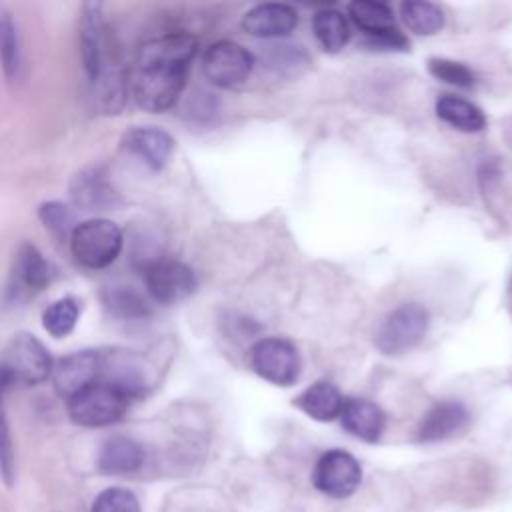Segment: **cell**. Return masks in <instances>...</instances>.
<instances>
[{"label": "cell", "mask_w": 512, "mask_h": 512, "mask_svg": "<svg viewBox=\"0 0 512 512\" xmlns=\"http://www.w3.org/2000/svg\"><path fill=\"white\" fill-rule=\"evenodd\" d=\"M54 360L48 348L30 332H18L0 354V388L34 386L50 378Z\"/></svg>", "instance_id": "obj_1"}, {"label": "cell", "mask_w": 512, "mask_h": 512, "mask_svg": "<svg viewBox=\"0 0 512 512\" xmlns=\"http://www.w3.org/2000/svg\"><path fill=\"white\" fill-rule=\"evenodd\" d=\"M188 66L174 64H136L132 78V96L146 112H166L182 94L188 78Z\"/></svg>", "instance_id": "obj_2"}, {"label": "cell", "mask_w": 512, "mask_h": 512, "mask_svg": "<svg viewBox=\"0 0 512 512\" xmlns=\"http://www.w3.org/2000/svg\"><path fill=\"white\" fill-rule=\"evenodd\" d=\"M428 324L430 314L422 304L404 302L382 318L374 334V346L386 356H400L424 340Z\"/></svg>", "instance_id": "obj_3"}, {"label": "cell", "mask_w": 512, "mask_h": 512, "mask_svg": "<svg viewBox=\"0 0 512 512\" xmlns=\"http://www.w3.org/2000/svg\"><path fill=\"white\" fill-rule=\"evenodd\" d=\"M124 238L116 222L108 218H90L80 222L70 236L72 256L90 270L110 266L120 250Z\"/></svg>", "instance_id": "obj_4"}, {"label": "cell", "mask_w": 512, "mask_h": 512, "mask_svg": "<svg viewBox=\"0 0 512 512\" xmlns=\"http://www.w3.org/2000/svg\"><path fill=\"white\" fill-rule=\"evenodd\" d=\"M66 402L72 422L88 428H102L118 422L126 414L130 398L118 388L98 380Z\"/></svg>", "instance_id": "obj_5"}, {"label": "cell", "mask_w": 512, "mask_h": 512, "mask_svg": "<svg viewBox=\"0 0 512 512\" xmlns=\"http://www.w3.org/2000/svg\"><path fill=\"white\" fill-rule=\"evenodd\" d=\"M250 368L274 386H292L300 378V354L296 346L280 336L256 340L248 352Z\"/></svg>", "instance_id": "obj_6"}, {"label": "cell", "mask_w": 512, "mask_h": 512, "mask_svg": "<svg viewBox=\"0 0 512 512\" xmlns=\"http://www.w3.org/2000/svg\"><path fill=\"white\" fill-rule=\"evenodd\" d=\"M254 68V56L248 48L232 40H220L206 48L202 56V72L208 82L218 88H238Z\"/></svg>", "instance_id": "obj_7"}, {"label": "cell", "mask_w": 512, "mask_h": 512, "mask_svg": "<svg viewBox=\"0 0 512 512\" xmlns=\"http://www.w3.org/2000/svg\"><path fill=\"white\" fill-rule=\"evenodd\" d=\"M354 24L366 34L368 44L384 50H408V38L396 28L392 8L378 0H354L348 4Z\"/></svg>", "instance_id": "obj_8"}, {"label": "cell", "mask_w": 512, "mask_h": 512, "mask_svg": "<svg viewBox=\"0 0 512 512\" xmlns=\"http://www.w3.org/2000/svg\"><path fill=\"white\" fill-rule=\"evenodd\" d=\"M144 284L148 294L158 304H178L194 294L196 290V274L194 270L180 262L170 258L152 260L144 268Z\"/></svg>", "instance_id": "obj_9"}, {"label": "cell", "mask_w": 512, "mask_h": 512, "mask_svg": "<svg viewBox=\"0 0 512 512\" xmlns=\"http://www.w3.org/2000/svg\"><path fill=\"white\" fill-rule=\"evenodd\" d=\"M362 480V468L358 460L346 450L324 452L312 472L314 486L332 498H346L356 492Z\"/></svg>", "instance_id": "obj_10"}, {"label": "cell", "mask_w": 512, "mask_h": 512, "mask_svg": "<svg viewBox=\"0 0 512 512\" xmlns=\"http://www.w3.org/2000/svg\"><path fill=\"white\" fill-rule=\"evenodd\" d=\"M102 354L98 350H78L68 356H62L52 366V386L58 396L70 400L74 394L86 386L98 382L100 378Z\"/></svg>", "instance_id": "obj_11"}, {"label": "cell", "mask_w": 512, "mask_h": 512, "mask_svg": "<svg viewBox=\"0 0 512 512\" xmlns=\"http://www.w3.org/2000/svg\"><path fill=\"white\" fill-rule=\"evenodd\" d=\"M70 198L76 208L86 212L112 210L122 204V198L104 166H86L76 172L70 182Z\"/></svg>", "instance_id": "obj_12"}, {"label": "cell", "mask_w": 512, "mask_h": 512, "mask_svg": "<svg viewBox=\"0 0 512 512\" xmlns=\"http://www.w3.org/2000/svg\"><path fill=\"white\" fill-rule=\"evenodd\" d=\"M122 150L142 160L150 170H162L176 150V140L158 126H132L120 138Z\"/></svg>", "instance_id": "obj_13"}, {"label": "cell", "mask_w": 512, "mask_h": 512, "mask_svg": "<svg viewBox=\"0 0 512 512\" xmlns=\"http://www.w3.org/2000/svg\"><path fill=\"white\" fill-rule=\"evenodd\" d=\"M80 58L90 82L108 64L106 62V24L102 16V4L98 2H86L82 6Z\"/></svg>", "instance_id": "obj_14"}, {"label": "cell", "mask_w": 512, "mask_h": 512, "mask_svg": "<svg viewBox=\"0 0 512 512\" xmlns=\"http://www.w3.org/2000/svg\"><path fill=\"white\" fill-rule=\"evenodd\" d=\"M298 26V12L284 2H264L250 8L242 18V28L256 38H282Z\"/></svg>", "instance_id": "obj_15"}, {"label": "cell", "mask_w": 512, "mask_h": 512, "mask_svg": "<svg viewBox=\"0 0 512 512\" xmlns=\"http://www.w3.org/2000/svg\"><path fill=\"white\" fill-rule=\"evenodd\" d=\"M196 52V36L188 32H170L144 42L138 50L136 64H174L190 68Z\"/></svg>", "instance_id": "obj_16"}, {"label": "cell", "mask_w": 512, "mask_h": 512, "mask_svg": "<svg viewBox=\"0 0 512 512\" xmlns=\"http://www.w3.org/2000/svg\"><path fill=\"white\" fill-rule=\"evenodd\" d=\"M470 422V414L462 402L444 400L434 404L422 418L418 426V440L438 442L452 438L462 432Z\"/></svg>", "instance_id": "obj_17"}, {"label": "cell", "mask_w": 512, "mask_h": 512, "mask_svg": "<svg viewBox=\"0 0 512 512\" xmlns=\"http://www.w3.org/2000/svg\"><path fill=\"white\" fill-rule=\"evenodd\" d=\"M340 422L348 434L364 442H376L386 428L382 408L366 398H346L340 412Z\"/></svg>", "instance_id": "obj_18"}, {"label": "cell", "mask_w": 512, "mask_h": 512, "mask_svg": "<svg viewBox=\"0 0 512 512\" xmlns=\"http://www.w3.org/2000/svg\"><path fill=\"white\" fill-rule=\"evenodd\" d=\"M50 282V272L44 256L40 250L24 242L14 258V270H12V286L18 294H38L42 292Z\"/></svg>", "instance_id": "obj_19"}, {"label": "cell", "mask_w": 512, "mask_h": 512, "mask_svg": "<svg viewBox=\"0 0 512 512\" xmlns=\"http://www.w3.org/2000/svg\"><path fill=\"white\" fill-rule=\"evenodd\" d=\"M344 400L346 398L340 394V390L332 382L318 380L294 398V406L302 410L306 416H310L312 420L332 422L340 418Z\"/></svg>", "instance_id": "obj_20"}, {"label": "cell", "mask_w": 512, "mask_h": 512, "mask_svg": "<svg viewBox=\"0 0 512 512\" xmlns=\"http://www.w3.org/2000/svg\"><path fill=\"white\" fill-rule=\"evenodd\" d=\"M144 464V448L126 436L108 438L98 454V470L104 474H128Z\"/></svg>", "instance_id": "obj_21"}, {"label": "cell", "mask_w": 512, "mask_h": 512, "mask_svg": "<svg viewBox=\"0 0 512 512\" xmlns=\"http://www.w3.org/2000/svg\"><path fill=\"white\" fill-rule=\"evenodd\" d=\"M434 110L442 122L460 132H482L486 128V114L482 108L462 96L440 94Z\"/></svg>", "instance_id": "obj_22"}, {"label": "cell", "mask_w": 512, "mask_h": 512, "mask_svg": "<svg viewBox=\"0 0 512 512\" xmlns=\"http://www.w3.org/2000/svg\"><path fill=\"white\" fill-rule=\"evenodd\" d=\"M312 32L326 52H340L350 40L346 16L336 8H320L312 16Z\"/></svg>", "instance_id": "obj_23"}, {"label": "cell", "mask_w": 512, "mask_h": 512, "mask_svg": "<svg viewBox=\"0 0 512 512\" xmlns=\"http://www.w3.org/2000/svg\"><path fill=\"white\" fill-rule=\"evenodd\" d=\"M96 106L104 114H118L126 100V76L120 68L106 64L100 74L90 82Z\"/></svg>", "instance_id": "obj_24"}, {"label": "cell", "mask_w": 512, "mask_h": 512, "mask_svg": "<svg viewBox=\"0 0 512 512\" xmlns=\"http://www.w3.org/2000/svg\"><path fill=\"white\" fill-rule=\"evenodd\" d=\"M400 16L408 30L420 36H432L444 26V12L438 4L426 0H406L400 4Z\"/></svg>", "instance_id": "obj_25"}, {"label": "cell", "mask_w": 512, "mask_h": 512, "mask_svg": "<svg viewBox=\"0 0 512 512\" xmlns=\"http://www.w3.org/2000/svg\"><path fill=\"white\" fill-rule=\"evenodd\" d=\"M80 306L74 298L66 296L56 302H52L42 312V326L44 330L54 338H66L78 324Z\"/></svg>", "instance_id": "obj_26"}, {"label": "cell", "mask_w": 512, "mask_h": 512, "mask_svg": "<svg viewBox=\"0 0 512 512\" xmlns=\"http://www.w3.org/2000/svg\"><path fill=\"white\" fill-rule=\"evenodd\" d=\"M38 218L44 224V228L60 242L68 240L74 232V228L78 226L76 216L72 212L70 206H66L60 200H50V202H42L38 208Z\"/></svg>", "instance_id": "obj_27"}, {"label": "cell", "mask_w": 512, "mask_h": 512, "mask_svg": "<svg viewBox=\"0 0 512 512\" xmlns=\"http://www.w3.org/2000/svg\"><path fill=\"white\" fill-rule=\"evenodd\" d=\"M0 66L6 78H14L20 68V44L12 14L0 6Z\"/></svg>", "instance_id": "obj_28"}, {"label": "cell", "mask_w": 512, "mask_h": 512, "mask_svg": "<svg viewBox=\"0 0 512 512\" xmlns=\"http://www.w3.org/2000/svg\"><path fill=\"white\" fill-rule=\"evenodd\" d=\"M428 72L436 80L456 86V88H464V90H472L478 84V76L470 66H466L464 62H458V60H450V58H430Z\"/></svg>", "instance_id": "obj_29"}, {"label": "cell", "mask_w": 512, "mask_h": 512, "mask_svg": "<svg viewBox=\"0 0 512 512\" xmlns=\"http://www.w3.org/2000/svg\"><path fill=\"white\" fill-rule=\"evenodd\" d=\"M92 512H140V502L126 488H106L92 504Z\"/></svg>", "instance_id": "obj_30"}, {"label": "cell", "mask_w": 512, "mask_h": 512, "mask_svg": "<svg viewBox=\"0 0 512 512\" xmlns=\"http://www.w3.org/2000/svg\"><path fill=\"white\" fill-rule=\"evenodd\" d=\"M2 394H4V390L0 388V476L4 478L6 486H12V482H14V446H12V436H10V426H8Z\"/></svg>", "instance_id": "obj_31"}, {"label": "cell", "mask_w": 512, "mask_h": 512, "mask_svg": "<svg viewBox=\"0 0 512 512\" xmlns=\"http://www.w3.org/2000/svg\"><path fill=\"white\" fill-rule=\"evenodd\" d=\"M108 306L114 310V312H118L120 316H130V318H134V316H146V312H148V308H146V302L138 296V294H134V292H126V290H120V292H114L112 296H110V300H108Z\"/></svg>", "instance_id": "obj_32"}, {"label": "cell", "mask_w": 512, "mask_h": 512, "mask_svg": "<svg viewBox=\"0 0 512 512\" xmlns=\"http://www.w3.org/2000/svg\"><path fill=\"white\" fill-rule=\"evenodd\" d=\"M510 294H512V280H510Z\"/></svg>", "instance_id": "obj_33"}]
</instances>
